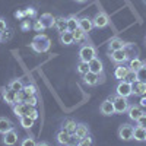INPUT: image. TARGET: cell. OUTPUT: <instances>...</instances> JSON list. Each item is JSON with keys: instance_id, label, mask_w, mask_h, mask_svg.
<instances>
[{"instance_id": "2", "label": "cell", "mask_w": 146, "mask_h": 146, "mask_svg": "<svg viewBox=\"0 0 146 146\" xmlns=\"http://www.w3.org/2000/svg\"><path fill=\"white\" fill-rule=\"evenodd\" d=\"M111 100H113V104H114V111L115 114H124L127 113V110H129V101L127 98H124V96H120V95H114L111 96Z\"/></svg>"}, {"instance_id": "43", "label": "cell", "mask_w": 146, "mask_h": 146, "mask_svg": "<svg viewBox=\"0 0 146 146\" xmlns=\"http://www.w3.org/2000/svg\"><path fill=\"white\" fill-rule=\"evenodd\" d=\"M21 145H22V146H34V145H36V142H35L32 137H25V139L21 142Z\"/></svg>"}, {"instance_id": "1", "label": "cell", "mask_w": 146, "mask_h": 146, "mask_svg": "<svg viewBox=\"0 0 146 146\" xmlns=\"http://www.w3.org/2000/svg\"><path fill=\"white\" fill-rule=\"evenodd\" d=\"M50 47H51V41L45 34H38L31 42V48L35 53H47L50 50Z\"/></svg>"}, {"instance_id": "19", "label": "cell", "mask_w": 146, "mask_h": 146, "mask_svg": "<svg viewBox=\"0 0 146 146\" xmlns=\"http://www.w3.org/2000/svg\"><path fill=\"white\" fill-rule=\"evenodd\" d=\"M60 44L63 45H72L73 42H75V38H73V34L70 31H64V32H60Z\"/></svg>"}, {"instance_id": "51", "label": "cell", "mask_w": 146, "mask_h": 146, "mask_svg": "<svg viewBox=\"0 0 146 146\" xmlns=\"http://www.w3.org/2000/svg\"><path fill=\"white\" fill-rule=\"evenodd\" d=\"M0 42H2V34H0Z\"/></svg>"}, {"instance_id": "20", "label": "cell", "mask_w": 146, "mask_h": 146, "mask_svg": "<svg viewBox=\"0 0 146 146\" xmlns=\"http://www.w3.org/2000/svg\"><path fill=\"white\" fill-rule=\"evenodd\" d=\"M70 136H72V135H69V133H67L66 130L60 129V130L57 131V135H56V140H57V143H58V145H69Z\"/></svg>"}, {"instance_id": "14", "label": "cell", "mask_w": 146, "mask_h": 146, "mask_svg": "<svg viewBox=\"0 0 146 146\" xmlns=\"http://www.w3.org/2000/svg\"><path fill=\"white\" fill-rule=\"evenodd\" d=\"M76 127H78V123H76V120H73V118H66L62 123V129L66 130L69 135H75Z\"/></svg>"}, {"instance_id": "18", "label": "cell", "mask_w": 146, "mask_h": 146, "mask_svg": "<svg viewBox=\"0 0 146 146\" xmlns=\"http://www.w3.org/2000/svg\"><path fill=\"white\" fill-rule=\"evenodd\" d=\"M133 95H139V96L146 95V82L136 80L133 83Z\"/></svg>"}, {"instance_id": "27", "label": "cell", "mask_w": 146, "mask_h": 146, "mask_svg": "<svg viewBox=\"0 0 146 146\" xmlns=\"http://www.w3.org/2000/svg\"><path fill=\"white\" fill-rule=\"evenodd\" d=\"M79 28V18H76L75 15H72L67 18V31L73 32L75 29Z\"/></svg>"}, {"instance_id": "7", "label": "cell", "mask_w": 146, "mask_h": 146, "mask_svg": "<svg viewBox=\"0 0 146 146\" xmlns=\"http://www.w3.org/2000/svg\"><path fill=\"white\" fill-rule=\"evenodd\" d=\"M16 91H13L10 86H5L3 89H2V98L5 100V102L6 104H9V105H15L16 104Z\"/></svg>"}, {"instance_id": "13", "label": "cell", "mask_w": 146, "mask_h": 146, "mask_svg": "<svg viewBox=\"0 0 146 146\" xmlns=\"http://www.w3.org/2000/svg\"><path fill=\"white\" fill-rule=\"evenodd\" d=\"M123 48H126V42L121 40V38L115 36V38L110 40V42H108V50H110V53L115 51V50H123Z\"/></svg>"}, {"instance_id": "25", "label": "cell", "mask_w": 146, "mask_h": 146, "mask_svg": "<svg viewBox=\"0 0 146 146\" xmlns=\"http://www.w3.org/2000/svg\"><path fill=\"white\" fill-rule=\"evenodd\" d=\"M133 139H135L136 142H146V129L140 127V126H136L135 131H133Z\"/></svg>"}, {"instance_id": "44", "label": "cell", "mask_w": 146, "mask_h": 146, "mask_svg": "<svg viewBox=\"0 0 146 146\" xmlns=\"http://www.w3.org/2000/svg\"><path fill=\"white\" fill-rule=\"evenodd\" d=\"M27 115H29V117L34 118V120H38V111H36L35 107H31V108H29V111H28Z\"/></svg>"}, {"instance_id": "40", "label": "cell", "mask_w": 146, "mask_h": 146, "mask_svg": "<svg viewBox=\"0 0 146 146\" xmlns=\"http://www.w3.org/2000/svg\"><path fill=\"white\" fill-rule=\"evenodd\" d=\"M31 28H32V23L28 21V18L22 19V23H21V29H22V31H29Z\"/></svg>"}, {"instance_id": "50", "label": "cell", "mask_w": 146, "mask_h": 146, "mask_svg": "<svg viewBox=\"0 0 146 146\" xmlns=\"http://www.w3.org/2000/svg\"><path fill=\"white\" fill-rule=\"evenodd\" d=\"M76 2H79V3H83V2H86V0H76Z\"/></svg>"}, {"instance_id": "38", "label": "cell", "mask_w": 146, "mask_h": 146, "mask_svg": "<svg viewBox=\"0 0 146 146\" xmlns=\"http://www.w3.org/2000/svg\"><path fill=\"white\" fill-rule=\"evenodd\" d=\"M25 102L29 104V105H32V107H36V104H38V98H36V95H28Z\"/></svg>"}, {"instance_id": "15", "label": "cell", "mask_w": 146, "mask_h": 146, "mask_svg": "<svg viewBox=\"0 0 146 146\" xmlns=\"http://www.w3.org/2000/svg\"><path fill=\"white\" fill-rule=\"evenodd\" d=\"M143 113H145V111L142 110V107H137V105H130L129 110H127V115H129V118L133 120V121H136Z\"/></svg>"}, {"instance_id": "34", "label": "cell", "mask_w": 146, "mask_h": 146, "mask_svg": "<svg viewBox=\"0 0 146 146\" xmlns=\"http://www.w3.org/2000/svg\"><path fill=\"white\" fill-rule=\"evenodd\" d=\"M124 80H127V82H130V83H135V82L137 80V73H136V70H129V73L126 75Z\"/></svg>"}, {"instance_id": "28", "label": "cell", "mask_w": 146, "mask_h": 146, "mask_svg": "<svg viewBox=\"0 0 146 146\" xmlns=\"http://www.w3.org/2000/svg\"><path fill=\"white\" fill-rule=\"evenodd\" d=\"M19 123H21V126H22L23 129H31V127L34 126V123H35V120L31 118L29 115H22V117L19 118Z\"/></svg>"}, {"instance_id": "3", "label": "cell", "mask_w": 146, "mask_h": 146, "mask_svg": "<svg viewBox=\"0 0 146 146\" xmlns=\"http://www.w3.org/2000/svg\"><path fill=\"white\" fill-rule=\"evenodd\" d=\"M115 94L120 96H124V98H129V96L133 95V83L127 82V80H120L118 85L115 86Z\"/></svg>"}, {"instance_id": "10", "label": "cell", "mask_w": 146, "mask_h": 146, "mask_svg": "<svg viewBox=\"0 0 146 146\" xmlns=\"http://www.w3.org/2000/svg\"><path fill=\"white\" fill-rule=\"evenodd\" d=\"M12 107H13V113H15V115L21 118L22 115H27V114H28L29 108H31L32 105H29V104H27V102H16L15 105H12Z\"/></svg>"}, {"instance_id": "41", "label": "cell", "mask_w": 146, "mask_h": 146, "mask_svg": "<svg viewBox=\"0 0 146 146\" xmlns=\"http://www.w3.org/2000/svg\"><path fill=\"white\" fill-rule=\"evenodd\" d=\"M27 92L25 91H18V94H16V102H25V100H27Z\"/></svg>"}, {"instance_id": "49", "label": "cell", "mask_w": 146, "mask_h": 146, "mask_svg": "<svg viewBox=\"0 0 146 146\" xmlns=\"http://www.w3.org/2000/svg\"><path fill=\"white\" fill-rule=\"evenodd\" d=\"M36 145H38V146H45L47 142H36Z\"/></svg>"}, {"instance_id": "24", "label": "cell", "mask_w": 146, "mask_h": 146, "mask_svg": "<svg viewBox=\"0 0 146 146\" xmlns=\"http://www.w3.org/2000/svg\"><path fill=\"white\" fill-rule=\"evenodd\" d=\"M129 70H130V67H129V66L118 64V66L115 67V70H114V76H115V79H118V80H123V79L126 78V75L129 73Z\"/></svg>"}, {"instance_id": "48", "label": "cell", "mask_w": 146, "mask_h": 146, "mask_svg": "<svg viewBox=\"0 0 146 146\" xmlns=\"http://www.w3.org/2000/svg\"><path fill=\"white\" fill-rule=\"evenodd\" d=\"M139 104H140V107H146V96H145V95H143L142 98H140Z\"/></svg>"}, {"instance_id": "6", "label": "cell", "mask_w": 146, "mask_h": 146, "mask_svg": "<svg viewBox=\"0 0 146 146\" xmlns=\"http://www.w3.org/2000/svg\"><path fill=\"white\" fill-rule=\"evenodd\" d=\"M133 131H135V127L124 123L118 127V137L124 142H129V140L133 139Z\"/></svg>"}, {"instance_id": "32", "label": "cell", "mask_w": 146, "mask_h": 146, "mask_svg": "<svg viewBox=\"0 0 146 146\" xmlns=\"http://www.w3.org/2000/svg\"><path fill=\"white\" fill-rule=\"evenodd\" d=\"M9 86L13 89V91L18 92V91H22V89H23V82H22L21 79H13V80L9 83Z\"/></svg>"}, {"instance_id": "47", "label": "cell", "mask_w": 146, "mask_h": 146, "mask_svg": "<svg viewBox=\"0 0 146 146\" xmlns=\"http://www.w3.org/2000/svg\"><path fill=\"white\" fill-rule=\"evenodd\" d=\"M15 16H16L18 19H21V21H22V19H25V18H27V15H25V10H18L16 13H15Z\"/></svg>"}, {"instance_id": "23", "label": "cell", "mask_w": 146, "mask_h": 146, "mask_svg": "<svg viewBox=\"0 0 146 146\" xmlns=\"http://www.w3.org/2000/svg\"><path fill=\"white\" fill-rule=\"evenodd\" d=\"M12 129H15V126H13V123H12L9 118L0 117V135H5L6 131H9Z\"/></svg>"}, {"instance_id": "36", "label": "cell", "mask_w": 146, "mask_h": 146, "mask_svg": "<svg viewBox=\"0 0 146 146\" xmlns=\"http://www.w3.org/2000/svg\"><path fill=\"white\" fill-rule=\"evenodd\" d=\"M32 29H34V31H36V32H41V31H44L45 28H44L42 22H41L40 19H34V23H32Z\"/></svg>"}, {"instance_id": "12", "label": "cell", "mask_w": 146, "mask_h": 146, "mask_svg": "<svg viewBox=\"0 0 146 146\" xmlns=\"http://www.w3.org/2000/svg\"><path fill=\"white\" fill-rule=\"evenodd\" d=\"M83 82H85V85H88V86H96L100 82V75H96V73L89 70L88 73L83 75Z\"/></svg>"}, {"instance_id": "39", "label": "cell", "mask_w": 146, "mask_h": 146, "mask_svg": "<svg viewBox=\"0 0 146 146\" xmlns=\"http://www.w3.org/2000/svg\"><path fill=\"white\" fill-rule=\"evenodd\" d=\"M25 15H27V18H29V19H36V10H35L34 7H27V9H25Z\"/></svg>"}, {"instance_id": "30", "label": "cell", "mask_w": 146, "mask_h": 146, "mask_svg": "<svg viewBox=\"0 0 146 146\" xmlns=\"http://www.w3.org/2000/svg\"><path fill=\"white\" fill-rule=\"evenodd\" d=\"M72 34H73V38H75V42H83L86 40V32H83L80 28L75 29Z\"/></svg>"}, {"instance_id": "35", "label": "cell", "mask_w": 146, "mask_h": 146, "mask_svg": "<svg viewBox=\"0 0 146 146\" xmlns=\"http://www.w3.org/2000/svg\"><path fill=\"white\" fill-rule=\"evenodd\" d=\"M136 73H137V80L146 82V64H143L139 70H136Z\"/></svg>"}, {"instance_id": "31", "label": "cell", "mask_w": 146, "mask_h": 146, "mask_svg": "<svg viewBox=\"0 0 146 146\" xmlns=\"http://www.w3.org/2000/svg\"><path fill=\"white\" fill-rule=\"evenodd\" d=\"M76 69H78V72L80 73V75L83 76L85 73H88V72H89V63H88V62H82V60H79V63H78Z\"/></svg>"}, {"instance_id": "46", "label": "cell", "mask_w": 146, "mask_h": 146, "mask_svg": "<svg viewBox=\"0 0 146 146\" xmlns=\"http://www.w3.org/2000/svg\"><path fill=\"white\" fill-rule=\"evenodd\" d=\"M10 36H12V31H10V29H6V31L2 34V41L10 40Z\"/></svg>"}, {"instance_id": "5", "label": "cell", "mask_w": 146, "mask_h": 146, "mask_svg": "<svg viewBox=\"0 0 146 146\" xmlns=\"http://www.w3.org/2000/svg\"><path fill=\"white\" fill-rule=\"evenodd\" d=\"M92 22H94L95 28H105V27L110 25V18L105 12L100 10V12H96L95 16L92 18Z\"/></svg>"}, {"instance_id": "17", "label": "cell", "mask_w": 146, "mask_h": 146, "mask_svg": "<svg viewBox=\"0 0 146 146\" xmlns=\"http://www.w3.org/2000/svg\"><path fill=\"white\" fill-rule=\"evenodd\" d=\"M102 69H104V67H102V62H101L98 57L92 58L91 62H89V70L94 72V73H96V75H101Z\"/></svg>"}, {"instance_id": "21", "label": "cell", "mask_w": 146, "mask_h": 146, "mask_svg": "<svg viewBox=\"0 0 146 146\" xmlns=\"http://www.w3.org/2000/svg\"><path fill=\"white\" fill-rule=\"evenodd\" d=\"M40 21L42 22V25H44L45 29L53 28V27H54V23H56V18H54L51 13H44V15H41Z\"/></svg>"}, {"instance_id": "37", "label": "cell", "mask_w": 146, "mask_h": 146, "mask_svg": "<svg viewBox=\"0 0 146 146\" xmlns=\"http://www.w3.org/2000/svg\"><path fill=\"white\" fill-rule=\"evenodd\" d=\"M23 91L27 92V95H36V88L34 86L32 83H28V85H23Z\"/></svg>"}, {"instance_id": "45", "label": "cell", "mask_w": 146, "mask_h": 146, "mask_svg": "<svg viewBox=\"0 0 146 146\" xmlns=\"http://www.w3.org/2000/svg\"><path fill=\"white\" fill-rule=\"evenodd\" d=\"M6 29H7V23H6V21H5L3 18H0V34H3Z\"/></svg>"}, {"instance_id": "22", "label": "cell", "mask_w": 146, "mask_h": 146, "mask_svg": "<svg viewBox=\"0 0 146 146\" xmlns=\"http://www.w3.org/2000/svg\"><path fill=\"white\" fill-rule=\"evenodd\" d=\"M89 135V127L85 124V123H78V127H76V131H75V136L78 140H80L82 137L88 136Z\"/></svg>"}, {"instance_id": "8", "label": "cell", "mask_w": 146, "mask_h": 146, "mask_svg": "<svg viewBox=\"0 0 146 146\" xmlns=\"http://www.w3.org/2000/svg\"><path fill=\"white\" fill-rule=\"evenodd\" d=\"M111 60L114 63L117 64H124L127 60H129V54L126 51V48H123V50H115V51H111Z\"/></svg>"}, {"instance_id": "16", "label": "cell", "mask_w": 146, "mask_h": 146, "mask_svg": "<svg viewBox=\"0 0 146 146\" xmlns=\"http://www.w3.org/2000/svg\"><path fill=\"white\" fill-rule=\"evenodd\" d=\"M79 28L83 31V32H91L95 27H94V22H92V19H89V18H80L79 19Z\"/></svg>"}, {"instance_id": "33", "label": "cell", "mask_w": 146, "mask_h": 146, "mask_svg": "<svg viewBox=\"0 0 146 146\" xmlns=\"http://www.w3.org/2000/svg\"><path fill=\"white\" fill-rule=\"evenodd\" d=\"M92 143H94V140H92V136L91 135H88V136L82 137L80 140H78V145L79 146H91Z\"/></svg>"}, {"instance_id": "42", "label": "cell", "mask_w": 146, "mask_h": 146, "mask_svg": "<svg viewBox=\"0 0 146 146\" xmlns=\"http://www.w3.org/2000/svg\"><path fill=\"white\" fill-rule=\"evenodd\" d=\"M136 123H137V126H140V127H145V129H146V113H143V114L136 120Z\"/></svg>"}, {"instance_id": "9", "label": "cell", "mask_w": 146, "mask_h": 146, "mask_svg": "<svg viewBox=\"0 0 146 146\" xmlns=\"http://www.w3.org/2000/svg\"><path fill=\"white\" fill-rule=\"evenodd\" d=\"M100 111H101L102 115H113V114H115V111H114V104H113L111 96H110V98H107V100L101 104Z\"/></svg>"}, {"instance_id": "29", "label": "cell", "mask_w": 146, "mask_h": 146, "mask_svg": "<svg viewBox=\"0 0 146 146\" xmlns=\"http://www.w3.org/2000/svg\"><path fill=\"white\" fill-rule=\"evenodd\" d=\"M142 66H143V62H142L139 57L129 58V67H130V70H139Z\"/></svg>"}, {"instance_id": "11", "label": "cell", "mask_w": 146, "mask_h": 146, "mask_svg": "<svg viewBox=\"0 0 146 146\" xmlns=\"http://www.w3.org/2000/svg\"><path fill=\"white\" fill-rule=\"evenodd\" d=\"M3 143L7 145V146H12V145H16L18 143V133H16L15 129L6 131L5 135H3Z\"/></svg>"}, {"instance_id": "4", "label": "cell", "mask_w": 146, "mask_h": 146, "mask_svg": "<svg viewBox=\"0 0 146 146\" xmlns=\"http://www.w3.org/2000/svg\"><path fill=\"white\" fill-rule=\"evenodd\" d=\"M96 57V50L94 45H83L80 50H79V60H82V62H91L92 58Z\"/></svg>"}, {"instance_id": "26", "label": "cell", "mask_w": 146, "mask_h": 146, "mask_svg": "<svg viewBox=\"0 0 146 146\" xmlns=\"http://www.w3.org/2000/svg\"><path fill=\"white\" fill-rule=\"evenodd\" d=\"M54 28H56L58 32H64V31H67V18H63V16L56 18Z\"/></svg>"}, {"instance_id": "52", "label": "cell", "mask_w": 146, "mask_h": 146, "mask_svg": "<svg viewBox=\"0 0 146 146\" xmlns=\"http://www.w3.org/2000/svg\"><path fill=\"white\" fill-rule=\"evenodd\" d=\"M145 42H146V38H145Z\"/></svg>"}]
</instances>
